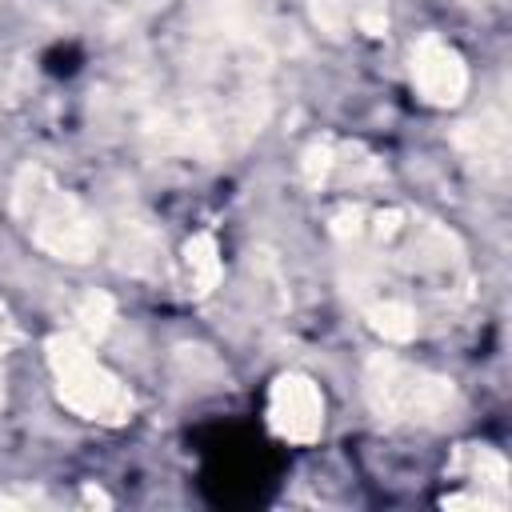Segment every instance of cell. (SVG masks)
Instances as JSON below:
<instances>
[{"label":"cell","mask_w":512,"mask_h":512,"mask_svg":"<svg viewBox=\"0 0 512 512\" xmlns=\"http://www.w3.org/2000/svg\"><path fill=\"white\" fill-rule=\"evenodd\" d=\"M12 212L28 228L32 244L52 260L88 264L100 248V224L80 196L56 184L44 164H24L12 184Z\"/></svg>","instance_id":"cell-1"},{"label":"cell","mask_w":512,"mask_h":512,"mask_svg":"<svg viewBox=\"0 0 512 512\" xmlns=\"http://www.w3.org/2000/svg\"><path fill=\"white\" fill-rule=\"evenodd\" d=\"M48 368H52V380H56V396L64 408H72L76 416L84 420H96V424H124L136 408L128 384L108 372L92 344L80 340L76 332H56L48 340Z\"/></svg>","instance_id":"cell-2"},{"label":"cell","mask_w":512,"mask_h":512,"mask_svg":"<svg viewBox=\"0 0 512 512\" xmlns=\"http://www.w3.org/2000/svg\"><path fill=\"white\" fill-rule=\"evenodd\" d=\"M364 396L384 424H440L456 408V384L448 376L416 368L392 352L368 356Z\"/></svg>","instance_id":"cell-3"},{"label":"cell","mask_w":512,"mask_h":512,"mask_svg":"<svg viewBox=\"0 0 512 512\" xmlns=\"http://www.w3.org/2000/svg\"><path fill=\"white\" fill-rule=\"evenodd\" d=\"M408 72H412L416 96L424 104H432V108H452L468 92V64H464V56L448 40H440V36H420L412 44Z\"/></svg>","instance_id":"cell-4"},{"label":"cell","mask_w":512,"mask_h":512,"mask_svg":"<svg viewBox=\"0 0 512 512\" xmlns=\"http://www.w3.org/2000/svg\"><path fill=\"white\" fill-rule=\"evenodd\" d=\"M268 428L280 440L312 444L324 428V392L316 388V380H308L300 372L276 376V384L268 392Z\"/></svg>","instance_id":"cell-5"},{"label":"cell","mask_w":512,"mask_h":512,"mask_svg":"<svg viewBox=\"0 0 512 512\" xmlns=\"http://www.w3.org/2000/svg\"><path fill=\"white\" fill-rule=\"evenodd\" d=\"M452 472L476 488L472 492H448L444 508H508V460L496 448L464 444L452 460Z\"/></svg>","instance_id":"cell-6"},{"label":"cell","mask_w":512,"mask_h":512,"mask_svg":"<svg viewBox=\"0 0 512 512\" xmlns=\"http://www.w3.org/2000/svg\"><path fill=\"white\" fill-rule=\"evenodd\" d=\"M452 144L468 160V168L480 172L484 180H500L508 172L512 132H508V116L500 108H484L480 116L460 120L452 132Z\"/></svg>","instance_id":"cell-7"},{"label":"cell","mask_w":512,"mask_h":512,"mask_svg":"<svg viewBox=\"0 0 512 512\" xmlns=\"http://www.w3.org/2000/svg\"><path fill=\"white\" fill-rule=\"evenodd\" d=\"M356 300H360L364 320H368V328L376 336H384L392 344H404V340L416 336L420 320H416V308H412L408 296H396V292H384V288H372L368 284V288L356 292Z\"/></svg>","instance_id":"cell-8"},{"label":"cell","mask_w":512,"mask_h":512,"mask_svg":"<svg viewBox=\"0 0 512 512\" xmlns=\"http://www.w3.org/2000/svg\"><path fill=\"white\" fill-rule=\"evenodd\" d=\"M164 240L148 220H124L116 232V264L132 276H152L160 268Z\"/></svg>","instance_id":"cell-9"},{"label":"cell","mask_w":512,"mask_h":512,"mask_svg":"<svg viewBox=\"0 0 512 512\" xmlns=\"http://www.w3.org/2000/svg\"><path fill=\"white\" fill-rule=\"evenodd\" d=\"M180 264H184V284H188V296H196V300L212 296V288H216V284H220V276H224L220 244H216V236H212V232H196V236L184 244Z\"/></svg>","instance_id":"cell-10"},{"label":"cell","mask_w":512,"mask_h":512,"mask_svg":"<svg viewBox=\"0 0 512 512\" xmlns=\"http://www.w3.org/2000/svg\"><path fill=\"white\" fill-rule=\"evenodd\" d=\"M112 320H116V304H112L108 292H88V296L76 304V336L88 340V344L104 340L108 328H112Z\"/></svg>","instance_id":"cell-11"},{"label":"cell","mask_w":512,"mask_h":512,"mask_svg":"<svg viewBox=\"0 0 512 512\" xmlns=\"http://www.w3.org/2000/svg\"><path fill=\"white\" fill-rule=\"evenodd\" d=\"M252 280H256V288H260V296L264 300H272V308H284L288 304V292H284V272H280V264H276V256L272 252H252Z\"/></svg>","instance_id":"cell-12"},{"label":"cell","mask_w":512,"mask_h":512,"mask_svg":"<svg viewBox=\"0 0 512 512\" xmlns=\"http://www.w3.org/2000/svg\"><path fill=\"white\" fill-rule=\"evenodd\" d=\"M356 8L360 0H312V20L328 36H344L356 24Z\"/></svg>","instance_id":"cell-13"},{"label":"cell","mask_w":512,"mask_h":512,"mask_svg":"<svg viewBox=\"0 0 512 512\" xmlns=\"http://www.w3.org/2000/svg\"><path fill=\"white\" fill-rule=\"evenodd\" d=\"M16 340H20V324H16L12 308L0 300V356H8L16 348Z\"/></svg>","instance_id":"cell-14"},{"label":"cell","mask_w":512,"mask_h":512,"mask_svg":"<svg viewBox=\"0 0 512 512\" xmlns=\"http://www.w3.org/2000/svg\"><path fill=\"white\" fill-rule=\"evenodd\" d=\"M0 412H4V384H0Z\"/></svg>","instance_id":"cell-15"}]
</instances>
